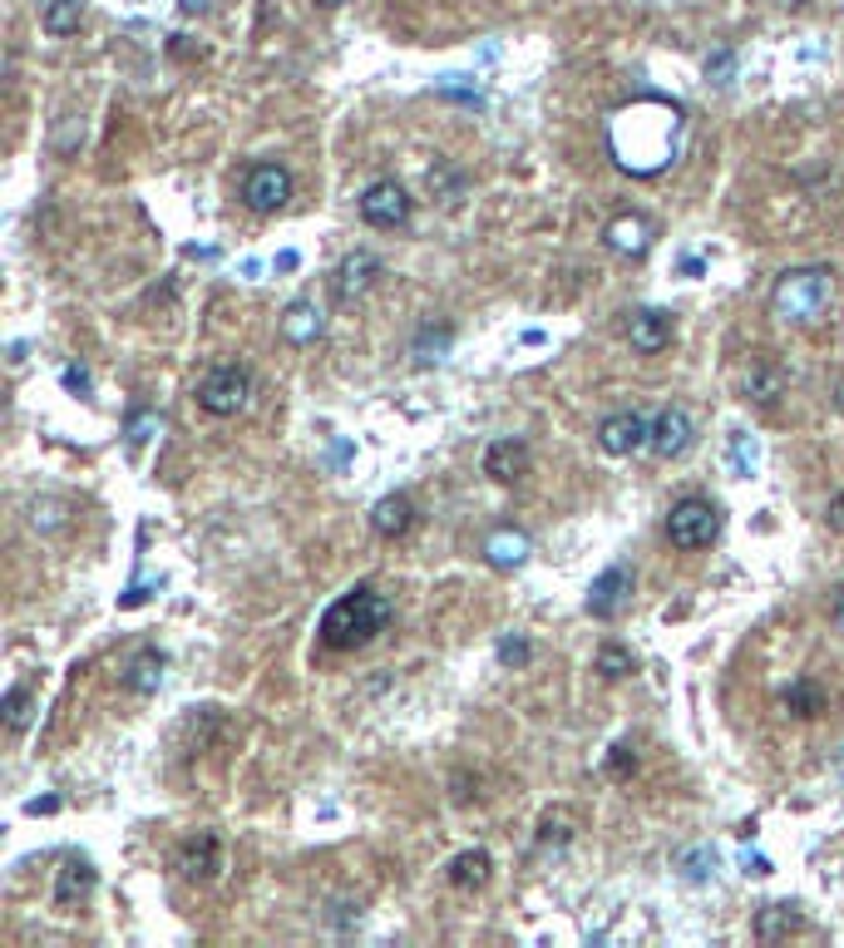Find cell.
<instances>
[{
	"mask_svg": "<svg viewBox=\"0 0 844 948\" xmlns=\"http://www.w3.org/2000/svg\"><path fill=\"white\" fill-rule=\"evenodd\" d=\"M682 128H686V119L676 104H666V99H637V104L617 109L607 119V148H613L617 168H627L637 178H652L676 158Z\"/></svg>",
	"mask_w": 844,
	"mask_h": 948,
	"instance_id": "1",
	"label": "cell"
},
{
	"mask_svg": "<svg viewBox=\"0 0 844 948\" xmlns=\"http://www.w3.org/2000/svg\"><path fill=\"white\" fill-rule=\"evenodd\" d=\"M396 618V602L386 598V592H376V588H351V592H341L337 602H331L327 612H321V647H331V652H356V647H366V642H376L380 632H386V622Z\"/></svg>",
	"mask_w": 844,
	"mask_h": 948,
	"instance_id": "2",
	"label": "cell"
},
{
	"mask_svg": "<svg viewBox=\"0 0 844 948\" xmlns=\"http://www.w3.org/2000/svg\"><path fill=\"white\" fill-rule=\"evenodd\" d=\"M834 302V272L830 267H795L775 282L771 292V312L785 326H814Z\"/></svg>",
	"mask_w": 844,
	"mask_h": 948,
	"instance_id": "3",
	"label": "cell"
},
{
	"mask_svg": "<svg viewBox=\"0 0 844 948\" xmlns=\"http://www.w3.org/2000/svg\"><path fill=\"white\" fill-rule=\"evenodd\" d=\"M666 539H672V549H686V553L711 549L721 539V509L711 499H702V494H686L666 514Z\"/></svg>",
	"mask_w": 844,
	"mask_h": 948,
	"instance_id": "4",
	"label": "cell"
},
{
	"mask_svg": "<svg viewBox=\"0 0 844 948\" xmlns=\"http://www.w3.org/2000/svg\"><path fill=\"white\" fill-rule=\"evenodd\" d=\"M252 400V375L242 371V365H213L208 375H203L198 385V405L208 415H218V420H228V415H242Z\"/></svg>",
	"mask_w": 844,
	"mask_h": 948,
	"instance_id": "5",
	"label": "cell"
},
{
	"mask_svg": "<svg viewBox=\"0 0 844 948\" xmlns=\"http://www.w3.org/2000/svg\"><path fill=\"white\" fill-rule=\"evenodd\" d=\"M380 257L376 252H366V247H356L351 257H341V267L331 272V302L337 306H356V302H366V292L380 282Z\"/></svg>",
	"mask_w": 844,
	"mask_h": 948,
	"instance_id": "6",
	"label": "cell"
},
{
	"mask_svg": "<svg viewBox=\"0 0 844 948\" xmlns=\"http://www.w3.org/2000/svg\"><path fill=\"white\" fill-rule=\"evenodd\" d=\"M292 198V173L282 163H252L248 178H242V203L252 207L258 217L282 213Z\"/></svg>",
	"mask_w": 844,
	"mask_h": 948,
	"instance_id": "7",
	"label": "cell"
},
{
	"mask_svg": "<svg viewBox=\"0 0 844 948\" xmlns=\"http://www.w3.org/2000/svg\"><path fill=\"white\" fill-rule=\"evenodd\" d=\"M361 217L380 233H396V227L410 223V193L396 183V178H376V183L361 193Z\"/></svg>",
	"mask_w": 844,
	"mask_h": 948,
	"instance_id": "8",
	"label": "cell"
},
{
	"mask_svg": "<svg viewBox=\"0 0 844 948\" xmlns=\"http://www.w3.org/2000/svg\"><path fill=\"white\" fill-rule=\"evenodd\" d=\"M597 444H603L607 454H617V460H627V454H637V450H652V420L637 410H617L597 425Z\"/></svg>",
	"mask_w": 844,
	"mask_h": 948,
	"instance_id": "9",
	"label": "cell"
},
{
	"mask_svg": "<svg viewBox=\"0 0 844 948\" xmlns=\"http://www.w3.org/2000/svg\"><path fill=\"white\" fill-rule=\"evenodd\" d=\"M627 602H632V568H627V563H607V568L593 578V588H588V612H593L597 622H613Z\"/></svg>",
	"mask_w": 844,
	"mask_h": 948,
	"instance_id": "10",
	"label": "cell"
},
{
	"mask_svg": "<svg viewBox=\"0 0 844 948\" xmlns=\"http://www.w3.org/2000/svg\"><path fill=\"white\" fill-rule=\"evenodd\" d=\"M692 410L686 405H662V410L652 415V450L662 454V460H676V454L692 450Z\"/></svg>",
	"mask_w": 844,
	"mask_h": 948,
	"instance_id": "11",
	"label": "cell"
},
{
	"mask_svg": "<svg viewBox=\"0 0 844 948\" xmlns=\"http://www.w3.org/2000/svg\"><path fill=\"white\" fill-rule=\"evenodd\" d=\"M179 869L189 879H198V884H208V879L223 874V839L213 835V830H198L193 839H183L179 849Z\"/></svg>",
	"mask_w": 844,
	"mask_h": 948,
	"instance_id": "12",
	"label": "cell"
},
{
	"mask_svg": "<svg viewBox=\"0 0 844 948\" xmlns=\"http://www.w3.org/2000/svg\"><path fill=\"white\" fill-rule=\"evenodd\" d=\"M652 237H657V227L647 223L642 213H617L613 223L603 227V242L613 247L617 257H642L647 247H652Z\"/></svg>",
	"mask_w": 844,
	"mask_h": 948,
	"instance_id": "13",
	"label": "cell"
},
{
	"mask_svg": "<svg viewBox=\"0 0 844 948\" xmlns=\"http://www.w3.org/2000/svg\"><path fill=\"white\" fill-rule=\"evenodd\" d=\"M672 336H676V321L666 312H632V321H627V341H632V351H642V356L666 351Z\"/></svg>",
	"mask_w": 844,
	"mask_h": 948,
	"instance_id": "14",
	"label": "cell"
},
{
	"mask_svg": "<svg viewBox=\"0 0 844 948\" xmlns=\"http://www.w3.org/2000/svg\"><path fill=\"white\" fill-rule=\"evenodd\" d=\"M528 553H534V543H528L524 529H494L484 539V563H489V568H499V573L524 568Z\"/></svg>",
	"mask_w": 844,
	"mask_h": 948,
	"instance_id": "15",
	"label": "cell"
},
{
	"mask_svg": "<svg viewBox=\"0 0 844 948\" xmlns=\"http://www.w3.org/2000/svg\"><path fill=\"white\" fill-rule=\"evenodd\" d=\"M524 470H528V444L514 440V435H504V440H494L484 450V474H489V479L514 484Z\"/></svg>",
	"mask_w": 844,
	"mask_h": 948,
	"instance_id": "16",
	"label": "cell"
},
{
	"mask_svg": "<svg viewBox=\"0 0 844 948\" xmlns=\"http://www.w3.org/2000/svg\"><path fill=\"white\" fill-rule=\"evenodd\" d=\"M90 889H94V865L70 855L60 865V879H55V909H75L80 899H90Z\"/></svg>",
	"mask_w": 844,
	"mask_h": 948,
	"instance_id": "17",
	"label": "cell"
},
{
	"mask_svg": "<svg viewBox=\"0 0 844 948\" xmlns=\"http://www.w3.org/2000/svg\"><path fill=\"white\" fill-rule=\"evenodd\" d=\"M410 523H415V504H410V494H386V499L370 509V529H376L380 539H406Z\"/></svg>",
	"mask_w": 844,
	"mask_h": 948,
	"instance_id": "18",
	"label": "cell"
},
{
	"mask_svg": "<svg viewBox=\"0 0 844 948\" xmlns=\"http://www.w3.org/2000/svg\"><path fill=\"white\" fill-rule=\"evenodd\" d=\"M321 331H327V316H321L317 302H292L287 312H282V336H287L292 346L321 341Z\"/></svg>",
	"mask_w": 844,
	"mask_h": 948,
	"instance_id": "19",
	"label": "cell"
},
{
	"mask_svg": "<svg viewBox=\"0 0 844 948\" xmlns=\"http://www.w3.org/2000/svg\"><path fill=\"white\" fill-rule=\"evenodd\" d=\"M163 667H169V657H163L159 647H144L139 657L124 667V687H129L134 697H153V691H159V681H163Z\"/></svg>",
	"mask_w": 844,
	"mask_h": 948,
	"instance_id": "20",
	"label": "cell"
},
{
	"mask_svg": "<svg viewBox=\"0 0 844 948\" xmlns=\"http://www.w3.org/2000/svg\"><path fill=\"white\" fill-rule=\"evenodd\" d=\"M489 874H494V859H489V849H465V855H455L449 859V869H445V879L455 889H484L489 884Z\"/></svg>",
	"mask_w": 844,
	"mask_h": 948,
	"instance_id": "21",
	"label": "cell"
},
{
	"mask_svg": "<svg viewBox=\"0 0 844 948\" xmlns=\"http://www.w3.org/2000/svg\"><path fill=\"white\" fill-rule=\"evenodd\" d=\"M800 924H805V914L795 904H765L761 914H755V938H761V944H775V938H790Z\"/></svg>",
	"mask_w": 844,
	"mask_h": 948,
	"instance_id": "22",
	"label": "cell"
},
{
	"mask_svg": "<svg viewBox=\"0 0 844 948\" xmlns=\"http://www.w3.org/2000/svg\"><path fill=\"white\" fill-rule=\"evenodd\" d=\"M780 701H785V711H790V716H805V721H810V716H820L830 697H824V687H820L814 677H795L790 687L780 691Z\"/></svg>",
	"mask_w": 844,
	"mask_h": 948,
	"instance_id": "23",
	"label": "cell"
},
{
	"mask_svg": "<svg viewBox=\"0 0 844 948\" xmlns=\"http://www.w3.org/2000/svg\"><path fill=\"white\" fill-rule=\"evenodd\" d=\"M780 395H785V371L780 365H771V361L751 365V375H745V400L751 405H775Z\"/></svg>",
	"mask_w": 844,
	"mask_h": 948,
	"instance_id": "24",
	"label": "cell"
},
{
	"mask_svg": "<svg viewBox=\"0 0 844 948\" xmlns=\"http://www.w3.org/2000/svg\"><path fill=\"white\" fill-rule=\"evenodd\" d=\"M80 20H84L80 0H50V5H45V15H41V25H45V35L65 40V35H75V30H80Z\"/></svg>",
	"mask_w": 844,
	"mask_h": 948,
	"instance_id": "25",
	"label": "cell"
},
{
	"mask_svg": "<svg viewBox=\"0 0 844 948\" xmlns=\"http://www.w3.org/2000/svg\"><path fill=\"white\" fill-rule=\"evenodd\" d=\"M31 721H35V691L31 687H11V691H5V731H11V736H21Z\"/></svg>",
	"mask_w": 844,
	"mask_h": 948,
	"instance_id": "26",
	"label": "cell"
},
{
	"mask_svg": "<svg viewBox=\"0 0 844 948\" xmlns=\"http://www.w3.org/2000/svg\"><path fill=\"white\" fill-rule=\"evenodd\" d=\"M676 869H682V879H692V884H702V879L716 874V849L711 845H692L676 855Z\"/></svg>",
	"mask_w": 844,
	"mask_h": 948,
	"instance_id": "27",
	"label": "cell"
},
{
	"mask_svg": "<svg viewBox=\"0 0 844 948\" xmlns=\"http://www.w3.org/2000/svg\"><path fill=\"white\" fill-rule=\"evenodd\" d=\"M449 341H455V331H449V326H420V336H415V361H420V365L445 361Z\"/></svg>",
	"mask_w": 844,
	"mask_h": 948,
	"instance_id": "28",
	"label": "cell"
},
{
	"mask_svg": "<svg viewBox=\"0 0 844 948\" xmlns=\"http://www.w3.org/2000/svg\"><path fill=\"white\" fill-rule=\"evenodd\" d=\"M597 672H603L607 681H617V677H632L637 672V657L627 647H617V642H603V647H597V662H593Z\"/></svg>",
	"mask_w": 844,
	"mask_h": 948,
	"instance_id": "29",
	"label": "cell"
},
{
	"mask_svg": "<svg viewBox=\"0 0 844 948\" xmlns=\"http://www.w3.org/2000/svg\"><path fill=\"white\" fill-rule=\"evenodd\" d=\"M31 523H35L41 533H60L65 523H70V504H65V499H50V494H45V499L31 504Z\"/></svg>",
	"mask_w": 844,
	"mask_h": 948,
	"instance_id": "30",
	"label": "cell"
},
{
	"mask_svg": "<svg viewBox=\"0 0 844 948\" xmlns=\"http://www.w3.org/2000/svg\"><path fill=\"white\" fill-rule=\"evenodd\" d=\"M573 839V815L568 810H554V815L538 820V849H563Z\"/></svg>",
	"mask_w": 844,
	"mask_h": 948,
	"instance_id": "31",
	"label": "cell"
},
{
	"mask_svg": "<svg viewBox=\"0 0 844 948\" xmlns=\"http://www.w3.org/2000/svg\"><path fill=\"white\" fill-rule=\"evenodd\" d=\"M430 193L445 198V207H455L459 198H465V173H455L449 163H435L430 168Z\"/></svg>",
	"mask_w": 844,
	"mask_h": 948,
	"instance_id": "32",
	"label": "cell"
},
{
	"mask_svg": "<svg viewBox=\"0 0 844 948\" xmlns=\"http://www.w3.org/2000/svg\"><path fill=\"white\" fill-rule=\"evenodd\" d=\"M435 89H440V99H455V104H469V109L484 104V89H479L469 75H445Z\"/></svg>",
	"mask_w": 844,
	"mask_h": 948,
	"instance_id": "33",
	"label": "cell"
},
{
	"mask_svg": "<svg viewBox=\"0 0 844 948\" xmlns=\"http://www.w3.org/2000/svg\"><path fill=\"white\" fill-rule=\"evenodd\" d=\"M632 770H637V746L632 741H617V746L607 751V760H603V776L607 780H632Z\"/></svg>",
	"mask_w": 844,
	"mask_h": 948,
	"instance_id": "34",
	"label": "cell"
},
{
	"mask_svg": "<svg viewBox=\"0 0 844 948\" xmlns=\"http://www.w3.org/2000/svg\"><path fill=\"white\" fill-rule=\"evenodd\" d=\"M755 460H761L755 440H751V435L735 430V435H731V470H735V474H755Z\"/></svg>",
	"mask_w": 844,
	"mask_h": 948,
	"instance_id": "35",
	"label": "cell"
},
{
	"mask_svg": "<svg viewBox=\"0 0 844 948\" xmlns=\"http://www.w3.org/2000/svg\"><path fill=\"white\" fill-rule=\"evenodd\" d=\"M499 662H504V667H528V662H534V647H528L524 637H504L499 642Z\"/></svg>",
	"mask_w": 844,
	"mask_h": 948,
	"instance_id": "36",
	"label": "cell"
},
{
	"mask_svg": "<svg viewBox=\"0 0 844 948\" xmlns=\"http://www.w3.org/2000/svg\"><path fill=\"white\" fill-rule=\"evenodd\" d=\"M60 381H65V391H70V395H84V400H90L94 381H90V371H84V365H75V361H70V365L60 371Z\"/></svg>",
	"mask_w": 844,
	"mask_h": 948,
	"instance_id": "37",
	"label": "cell"
},
{
	"mask_svg": "<svg viewBox=\"0 0 844 948\" xmlns=\"http://www.w3.org/2000/svg\"><path fill=\"white\" fill-rule=\"evenodd\" d=\"M706 75H711L716 84H731V75H735V55H731V49H716V55L706 59Z\"/></svg>",
	"mask_w": 844,
	"mask_h": 948,
	"instance_id": "38",
	"label": "cell"
},
{
	"mask_svg": "<svg viewBox=\"0 0 844 948\" xmlns=\"http://www.w3.org/2000/svg\"><path fill=\"white\" fill-rule=\"evenodd\" d=\"M824 523H830L834 533H844V494H834V499L824 504Z\"/></svg>",
	"mask_w": 844,
	"mask_h": 948,
	"instance_id": "39",
	"label": "cell"
},
{
	"mask_svg": "<svg viewBox=\"0 0 844 948\" xmlns=\"http://www.w3.org/2000/svg\"><path fill=\"white\" fill-rule=\"evenodd\" d=\"M213 5H218V0H179V10H183V15H208Z\"/></svg>",
	"mask_w": 844,
	"mask_h": 948,
	"instance_id": "40",
	"label": "cell"
},
{
	"mask_svg": "<svg viewBox=\"0 0 844 948\" xmlns=\"http://www.w3.org/2000/svg\"><path fill=\"white\" fill-rule=\"evenodd\" d=\"M741 865H745V874H771V859L765 855H745Z\"/></svg>",
	"mask_w": 844,
	"mask_h": 948,
	"instance_id": "41",
	"label": "cell"
},
{
	"mask_svg": "<svg viewBox=\"0 0 844 948\" xmlns=\"http://www.w3.org/2000/svg\"><path fill=\"white\" fill-rule=\"evenodd\" d=\"M25 810H31V815H55V810H60V800H55V795H45V800H31V805H25Z\"/></svg>",
	"mask_w": 844,
	"mask_h": 948,
	"instance_id": "42",
	"label": "cell"
},
{
	"mask_svg": "<svg viewBox=\"0 0 844 948\" xmlns=\"http://www.w3.org/2000/svg\"><path fill=\"white\" fill-rule=\"evenodd\" d=\"M297 262H301L297 252H282V257H277V272H292V267H297Z\"/></svg>",
	"mask_w": 844,
	"mask_h": 948,
	"instance_id": "43",
	"label": "cell"
},
{
	"mask_svg": "<svg viewBox=\"0 0 844 948\" xmlns=\"http://www.w3.org/2000/svg\"><path fill=\"white\" fill-rule=\"evenodd\" d=\"M834 405H840V410H844V375H840V381H834Z\"/></svg>",
	"mask_w": 844,
	"mask_h": 948,
	"instance_id": "44",
	"label": "cell"
},
{
	"mask_svg": "<svg viewBox=\"0 0 844 948\" xmlns=\"http://www.w3.org/2000/svg\"><path fill=\"white\" fill-rule=\"evenodd\" d=\"M775 5H785V10H805L810 0H775Z\"/></svg>",
	"mask_w": 844,
	"mask_h": 948,
	"instance_id": "45",
	"label": "cell"
},
{
	"mask_svg": "<svg viewBox=\"0 0 844 948\" xmlns=\"http://www.w3.org/2000/svg\"><path fill=\"white\" fill-rule=\"evenodd\" d=\"M317 5H327V10H341V5H346V0H317Z\"/></svg>",
	"mask_w": 844,
	"mask_h": 948,
	"instance_id": "46",
	"label": "cell"
},
{
	"mask_svg": "<svg viewBox=\"0 0 844 948\" xmlns=\"http://www.w3.org/2000/svg\"><path fill=\"white\" fill-rule=\"evenodd\" d=\"M840 622H844V592H840Z\"/></svg>",
	"mask_w": 844,
	"mask_h": 948,
	"instance_id": "47",
	"label": "cell"
},
{
	"mask_svg": "<svg viewBox=\"0 0 844 948\" xmlns=\"http://www.w3.org/2000/svg\"><path fill=\"white\" fill-rule=\"evenodd\" d=\"M840 770H844V756H840Z\"/></svg>",
	"mask_w": 844,
	"mask_h": 948,
	"instance_id": "48",
	"label": "cell"
}]
</instances>
